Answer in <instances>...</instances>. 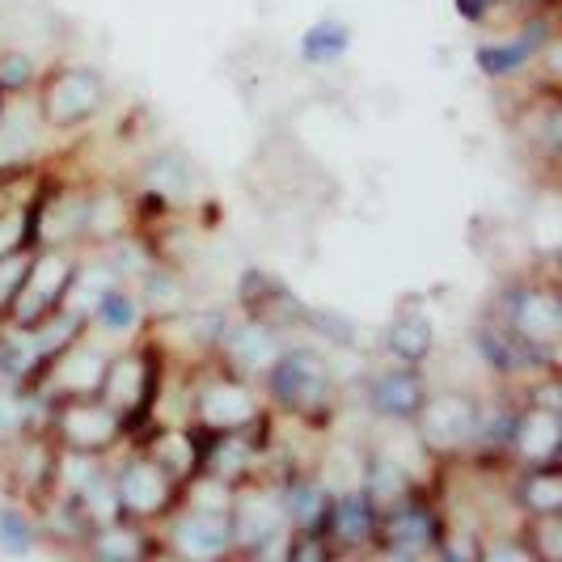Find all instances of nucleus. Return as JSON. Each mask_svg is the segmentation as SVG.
<instances>
[{
	"label": "nucleus",
	"instance_id": "nucleus-1",
	"mask_svg": "<svg viewBox=\"0 0 562 562\" xmlns=\"http://www.w3.org/2000/svg\"><path fill=\"white\" fill-rule=\"evenodd\" d=\"M262 394H267V406L310 423V427H326V423L335 419V372H330L322 351L301 347V342H283L276 364L262 372Z\"/></svg>",
	"mask_w": 562,
	"mask_h": 562
},
{
	"label": "nucleus",
	"instance_id": "nucleus-2",
	"mask_svg": "<svg viewBox=\"0 0 562 562\" xmlns=\"http://www.w3.org/2000/svg\"><path fill=\"white\" fill-rule=\"evenodd\" d=\"M30 98H34V111L47 132H77L111 106V81L93 64L64 59V64L43 68Z\"/></svg>",
	"mask_w": 562,
	"mask_h": 562
},
{
	"label": "nucleus",
	"instance_id": "nucleus-3",
	"mask_svg": "<svg viewBox=\"0 0 562 562\" xmlns=\"http://www.w3.org/2000/svg\"><path fill=\"white\" fill-rule=\"evenodd\" d=\"M191 423H195V431H262L267 436L271 406L262 394H254L246 376L216 368L191 394Z\"/></svg>",
	"mask_w": 562,
	"mask_h": 562
},
{
	"label": "nucleus",
	"instance_id": "nucleus-4",
	"mask_svg": "<svg viewBox=\"0 0 562 562\" xmlns=\"http://www.w3.org/2000/svg\"><path fill=\"white\" fill-rule=\"evenodd\" d=\"M491 317H499L512 335H520L525 342H533L541 351H554L559 356V342H562V301H559V288L554 283H541V280H520L504 283L491 305H486Z\"/></svg>",
	"mask_w": 562,
	"mask_h": 562
},
{
	"label": "nucleus",
	"instance_id": "nucleus-5",
	"mask_svg": "<svg viewBox=\"0 0 562 562\" xmlns=\"http://www.w3.org/2000/svg\"><path fill=\"white\" fill-rule=\"evenodd\" d=\"M98 397L123 419V440L157 415V397H161V356L153 360V347H132L123 356L106 360V376Z\"/></svg>",
	"mask_w": 562,
	"mask_h": 562
},
{
	"label": "nucleus",
	"instance_id": "nucleus-6",
	"mask_svg": "<svg viewBox=\"0 0 562 562\" xmlns=\"http://www.w3.org/2000/svg\"><path fill=\"white\" fill-rule=\"evenodd\" d=\"M77 271H81V258H72V250H34L30 254L26 280L18 288L4 322L18 326V330H34L47 317H56L59 310H68Z\"/></svg>",
	"mask_w": 562,
	"mask_h": 562
},
{
	"label": "nucleus",
	"instance_id": "nucleus-7",
	"mask_svg": "<svg viewBox=\"0 0 562 562\" xmlns=\"http://www.w3.org/2000/svg\"><path fill=\"white\" fill-rule=\"evenodd\" d=\"M233 554H250V559H283V541H288V516L276 495V486H254L241 482L233 491Z\"/></svg>",
	"mask_w": 562,
	"mask_h": 562
},
{
	"label": "nucleus",
	"instance_id": "nucleus-8",
	"mask_svg": "<svg viewBox=\"0 0 562 562\" xmlns=\"http://www.w3.org/2000/svg\"><path fill=\"white\" fill-rule=\"evenodd\" d=\"M419 436V449L452 461L474 449V431H479V397L445 390V394H427L419 419L411 423Z\"/></svg>",
	"mask_w": 562,
	"mask_h": 562
},
{
	"label": "nucleus",
	"instance_id": "nucleus-9",
	"mask_svg": "<svg viewBox=\"0 0 562 562\" xmlns=\"http://www.w3.org/2000/svg\"><path fill=\"white\" fill-rule=\"evenodd\" d=\"M445 516L431 499H423L419 491H411L402 504L385 507L381 520H376V537L372 546L390 559H423V554H436L440 537H445Z\"/></svg>",
	"mask_w": 562,
	"mask_h": 562
},
{
	"label": "nucleus",
	"instance_id": "nucleus-10",
	"mask_svg": "<svg viewBox=\"0 0 562 562\" xmlns=\"http://www.w3.org/2000/svg\"><path fill=\"white\" fill-rule=\"evenodd\" d=\"M47 431L56 436V445L77 452H98L106 457L123 445V419L98 394L85 397H52V419Z\"/></svg>",
	"mask_w": 562,
	"mask_h": 562
},
{
	"label": "nucleus",
	"instance_id": "nucleus-11",
	"mask_svg": "<svg viewBox=\"0 0 562 562\" xmlns=\"http://www.w3.org/2000/svg\"><path fill=\"white\" fill-rule=\"evenodd\" d=\"M470 342H474L482 364L491 368L495 376H504V381H529L537 372H559V356L554 351H541V347L525 342L520 335H512L504 322L491 317V313H482L479 322H474Z\"/></svg>",
	"mask_w": 562,
	"mask_h": 562
},
{
	"label": "nucleus",
	"instance_id": "nucleus-12",
	"mask_svg": "<svg viewBox=\"0 0 562 562\" xmlns=\"http://www.w3.org/2000/svg\"><path fill=\"white\" fill-rule=\"evenodd\" d=\"M114 491H119V504L127 520H166L169 512L178 507V486L169 482V474L148 457V452H132L127 461H119L111 470Z\"/></svg>",
	"mask_w": 562,
	"mask_h": 562
},
{
	"label": "nucleus",
	"instance_id": "nucleus-13",
	"mask_svg": "<svg viewBox=\"0 0 562 562\" xmlns=\"http://www.w3.org/2000/svg\"><path fill=\"white\" fill-rule=\"evenodd\" d=\"M550 38H554V13L550 9H533L516 34L479 43L474 47V64H479V72L486 81H512V77L533 68Z\"/></svg>",
	"mask_w": 562,
	"mask_h": 562
},
{
	"label": "nucleus",
	"instance_id": "nucleus-14",
	"mask_svg": "<svg viewBox=\"0 0 562 562\" xmlns=\"http://www.w3.org/2000/svg\"><path fill=\"white\" fill-rule=\"evenodd\" d=\"M288 335L276 330L271 322H258V317H225L221 335L212 342V351L221 356V368L246 376V381H262V372L276 364V356L283 351Z\"/></svg>",
	"mask_w": 562,
	"mask_h": 562
},
{
	"label": "nucleus",
	"instance_id": "nucleus-15",
	"mask_svg": "<svg viewBox=\"0 0 562 562\" xmlns=\"http://www.w3.org/2000/svg\"><path fill=\"white\" fill-rule=\"evenodd\" d=\"M166 550L178 559H225V554H233L228 512L178 504L166 516Z\"/></svg>",
	"mask_w": 562,
	"mask_h": 562
},
{
	"label": "nucleus",
	"instance_id": "nucleus-16",
	"mask_svg": "<svg viewBox=\"0 0 562 562\" xmlns=\"http://www.w3.org/2000/svg\"><path fill=\"white\" fill-rule=\"evenodd\" d=\"M427 394H431V385H427L423 368L397 364V360L385 368H376L364 385L368 411L381 423H406V427L419 419Z\"/></svg>",
	"mask_w": 562,
	"mask_h": 562
},
{
	"label": "nucleus",
	"instance_id": "nucleus-17",
	"mask_svg": "<svg viewBox=\"0 0 562 562\" xmlns=\"http://www.w3.org/2000/svg\"><path fill=\"white\" fill-rule=\"evenodd\" d=\"M237 305L246 317H258V322H271L276 330H296V326H305V317H310V305L288 288L283 280H276L271 271H258L250 267L241 280H237Z\"/></svg>",
	"mask_w": 562,
	"mask_h": 562
},
{
	"label": "nucleus",
	"instance_id": "nucleus-18",
	"mask_svg": "<svg viewBox=\"0 0 562 562\" xmlns=\"http://www.w3.org/2000/svg\"><path fill=\"white\" fill-rule=\"evenodd\" d=\"M85 203L89 187L47 191L34 199V246L38 250H72L85 241Z\"/></svg>",
	"mask_w": 562,
	"mask_h": 562
},
{
	"label": "nucleus",
	"instance_id": "nucleus-19",
	"mask_svg": "<svg viewBox=\"0 0 562 562\" xmlns=\"http://www.w3.org/2000/svg\"><path fill=\"white\" fill-rule=\"evenodd\" d=\"M106 351H98L93 342L77 338L72 347H64L47 376L38 381V390L47 397H85V394H98L102 390V376H106Z\"/></svg>",
	"mask_w": 562,
	"mask_h": 562
},
{
	"label": "nucleus",
	"instance_id": "nucleus-20",
	"mask_svg": "<svg viewBox=\"0 0 562 562\" xmlns=\"http://www.w3.org/2000/svg\"><path fill=\"white\" fill-rule=\"evenodd\" d=\"M43 119L34 111V98H4L0 111V178L4 173H22L43 148Z\"/></svg>",
	"mask_w": 562,
	"mask_h": 562
},
{
	"label": "nucleus",
	"instance_id": "nucleus-21",
	"mask_svg": "<svg viewBox=\"0 0 562 562\" xmlns=\"http://www.w3.org/2000/svg\"><path fill=\"white\" fill-rule=\"evenodd\" d=\"M288 516V529H301V533H326V512L335 499V486L322 479L317 470H292L288 479L276 486Z\"/></svg>",
	"mask_w": 562,
	"mask_h": 562
},
{
	"label": "nucleus",
	"instance_id": "nucleus-22",
	"mask_svg": "<svg viewBox=\"0 0 562 562\" xmlns=\"http://www.w3.org/2000/svg\"><path fill=\"white\" fill-rule=\"evenodd\" d=\"M559 452H562V411L520 402L516 431H512V452L507 457L516 465H546V461H559Z\"/></svg>",
	"mask_w": 562,
	"mask_h": 562
},
{
	"label": "nucleus",
	"instance_id": "nucleus-23",
	"mask_svg": "<svg viewBox=\"0 0 562 562\" xmlns=\"http://www.w3.org/2000/svg\"><path fill=\"white\" fill-rule=\"evenodd\" d=\"M385 351L394 356L397 364L423 368L436 351V317L427 313L423 301L406 296L394 310L390 326H385Z\"/></svg>",
	"mask_w": 562,
	"mask_h": 562
},
{
	"label": "nucleus",
	"instance_id": "nucleus-24",
	"mask_svg": "<svg viewBox=\"0 0 562 562\" xmlns=\"http://www.w3.org/2000/svg\"><path fill=\"white\" fill-rule=\"evenodd\" d=\"M376 520L381 512L364 495V486H342L335 491L330 512H326V537L335 550H364L376 537Z\"/></svg>",
	"mask_w": 562,
	"mask_h": 562
},
{
	"label": "nucleus",
	"instance_id": "nucleus-25",
	"mask_svg": "<svg viewBox=\"0 0 562 562\" xmlns=\"http://www.w3.org/2000/svg\"><path fill=\"white\" fill-rule=\"evenodd\" d=\"M144 452L166 470L178 491L203 470V445L195 427H153L144 436Z\"/></svg>",
	"mask_w": 562,
	"mask_h": 562
},
{
	"label": "nucleus",
	"instance_id": "nucleus-26",
	"mask_svg": "<svg viewBox=\"0 0 562 562\" xmlns=\"http://www.w3.org/2000/svg\"><path fill=\"white\" fill-rule=\"evenodd\" d=\"M516 132L520 140L529 144V153H537L541 161H559L562 148V102L554 93V85H541L533 98L525 102V111L516 119Z\"/></svg>",
	"mask_w": 562,
	"mask_h": 562
},
{
	"label": "nucleus",
	"instance_id": "nucleus-27",
	"mask_svg": "<svg viewBox=\"0 0 562 562\" xmlns=\"http://www.w3.org/2000/svg\"><path fill=\"white\" fill-rule=\"evenodd\" d=\"M360 486L376 504V512L402 504L411 491H419V479L406 470V461H397L394 452H368L364 470H360Z\"/></svg>",
	"mask_w": 562,
	"mask_h": 562
},
{
	"label": "nucleus",
	"instance_id": "nucleus-28",
	"mask_svg": "<svg viewBox=\"0 0 562 562\" xmlns=\"http://www.w3.org/2000/svg\"><path fill=\"white\" fill-rule=\"evenodd\" d=\"M89 322L102 330L106 338H132L140 330L144 322V305H140V292L132 283H106L89 310Z\"/></svg>",
	"mask_w": 562,
	"mask_h": 562
},
{
	"label": "nucleus",
	"instance_id": "nucleus-29",
	"mask_svg": "<svg viewBox=\"0 0 562 562\" xmlns=\"http://www.w3.org/2000/svg\"><path fill=\"white\" fill-rule=\"evenodd\" d=\"M512 504L525 516H554L562 512V470L559 461L546 465H520V479L512 486Z\"/></svg>",
	"mask_w": 562,
	"mask_h": 562
},
{
	"label": "nucleus",
	"instance_id": "nucleus-30",
	"mask_svg": "<svg viewBox=\"0 0 562 562\" xmlns=\"http://www.w3.org/2000/svg\"><path fill=\"white\" fill-rule=\"evenodd\" d=\"M347 52H351V26L342 18H317L296 43V59L305 68H338Z\"/></svg>",
	"mask_w": 562,
	"mask_h": 562
},
{
	"label": "nucleus",
	"instance_id": "nucleus-31",
	"mask_svg": "<svg viewBox=\"0 0 562 562\" xmlns=\"http://www.w3.org/2000/svg\"><path fill=\"white\" fill-rule=\"evenodd\" d=\"M516 415H520V402H512V397H499V402H479V431H474V449L479 457H495V461H504L507 452H512V431H516Z\"/></svg>",
	"mask_w": 562,
	"mask_h": 562
},
{
	"label": "nucleus",
	"instance_id": "nucleus-32",
	"mask_svg": "<svg viewBox=\"0 0 562 562\" xmlns=\"http://www.w3.org/2000/svg\"><path fill=\"white\" fill-rule=\"evenodd\" d=\"M127 233V199L114 187H93L85 203V241L89 246H106L114 237Z\"/></svg>",
	"mask_w": 562,
	"mask_h": 562
},
{
	"label": "nucleus",
	"instance_id": "nucleus-33",
	"mask_svg": "<svg viewBox=\"0 0 562 562\" xmlns=\"http://www.w3.org/2000/svg\"><path fill=\"white\" fill-rule=\"evenodd\" d=\"M85 550L106 562H132L148 554V537H144L140 520H114V525H98L85 537Z\"/></svg>",
	"mask_w": 562,
	"mask_h": 562
},
{
	"label": "nucleus",
	"instance_id": "nucleus-34",
	"mask_svg": "<svg viewBox=\"0 0 562 562\" xmlns=\"http://www.w3.org/2000/svg\"><path fill=\"white\" fill-rule=\"evenodd\" d=\"M43 525L26 504H0V554L22 559L30 550H38Z\"/></svg>",
	"mask_w": 562,
	"mask_h": 562
},
{
	"label": "nucleus",
	"instance_id": "nucleus-35",
	"mask_svg": "<svg viewBox=\"0 0 562 562\" xmlns=\"http://www.w3.org/2000/svg\"><path fill=\"white\" fill-rule=\"evenodd\" d=\"M43 77V64L26 47H4L0 52V93L4 98H26Z\"/></svg>",
	"mask_w": 562,
	"mask_h": 562
},
{
	"label": "nucleus",
	"instance_id": "nucleus-36",
	"mask_svg": "<svg viewBox=\"0 0 562 562\" xmlns=\"http://www.w3.org/2000/svg\"><path fill=\"white\" fill-rule=\"evenodd\" d=\"M140 305L144 310H153L157 317H169V313L182 310V280L169 271V267H161V262H153L148 271L140 276Z\"/></svg>",
	"mask_w": 562,
	"mask_h": 562
},
{
	"label": "nucleus",
	"instance_id": "nucleus-37",
	"mask_svg": "<svg viewBox=\"0 0 562 562\" xmlns=\"http://www.w3.org/2000/svg\"><path fill=\"white\" fill-rule=\"evenodd\" d=\"M34 246V199L30 203H0V258Z\"/></svg>",
	"mask_w": 562,
	"mask_h": 562
},
{
	"label": "nucleus",
	"instance_id": "nucleus-38",
	"mask_svg": "<svg viewBox=\"0 0 562 562\" xmlns=\"http://www.w3.org/2000/svg\"><path fill=\"white\" fill-rule=\"evenodd\" d=\"M144 191H153V195H161L169 203L173 195H182L187 191V166H182V157H153L148 166H144Z\"/></svg>",
	"mask_w": 562,
	"mask_h": 562
},
{
	"label": "nucleus",
	"instance_id": "nucleus-39",
	"mask_svg": "<svg viewBox=\"0 0 562 562\" xmlns=\"http://www.w3.org/2000/svg\"><path fill=\"white\" fill-rule=\"evenodd\" d=\"M529 550L537 562H559L562 559V512L554 516H529Z\"/></svg>",
	"mask_w": 562,
	"mask_h": 562
},
{
	"label": "nucleus",
	"instance_id": "nucleus-40",
	"mask_svg": "<svg viewBox=\"0 0 562 562\" xmlns=\"http://www.w3.org/2000/svg\"><path fill=\"white\" fill-rule=\"evenodd\" d=\"M30 254L34 250H18V254H4V258H0V322H4V313H9V305H13L18 288H22V280H26Z\"/></svg>",
	"mask_w": 562,
	"mask_h": 562
},
{
	"label": "nucleus",
	"instance_id": "nucleus-41",
	"mask_svg": "<svg viewBox=\"0 0 562 562\" xmlns=\"http://www.w3.org/2000/svg\"><path fill=\"white\" fill-rule=\"evenodd\" d=\"M452 9H457V18H461V22H470V26H486V22H491V13H495V9H504V0H452Z\"/></svg>",
	"mask_w": 562,
	"mask_h": 562
},
{
	"label": "nucleus",
	"instance_id": "nucleus-42",
	"mask_svg": "<svg viewBox=\"0 0 562 562\" xmlns=\"http://www.w3.org/2000/svg\"><path fill=\"white\" fill-rule=\"evenodd\" d=\"M550 4H554V0H504V9H529V13H533V9H550Z\"/></svg>",
	"mask_w": 562,
	"mask_h": 562
},
{
	"label": "nucleus",
	"instance_id": "nucleus-43",
	"mask_svg": "<svg viewBox=\"0 0 562 562\" xmlns=\"http://www.w3.org/2000/svg\"><path fill=\"white\" fill-rule=\"evenodd\" d=\"M0 111H4V93H0Z\"/></svg>",
	"mask_w": 562,
	"mask_h": 562
}]
</instances>
